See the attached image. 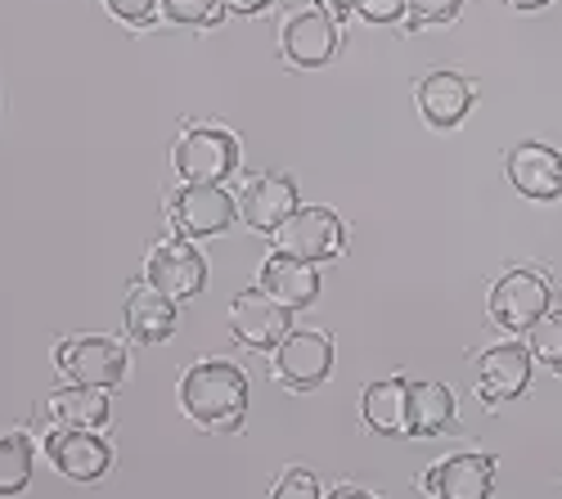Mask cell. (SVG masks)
Segmentation results:
<instances>
[{"instance_id":"obj_1","label":"cell","mask_w":562,"mask_h":499,"mask_svg":"<svg viewBox=\"0 0 562 499\" xmlns=\"http://www.w3.org/2000/svg\"><path fill=\"white\" fill-rule=\"evenodd\" d=\"M180 410L207 432H239L248 415V374L229 360H199L180 378Z\"/></svg>"},{"instance_id":"obj_2","label":"cell","mask_w":562,"mask_h":499,"mask_svg":"<svg viewBox=\"0 0 562 499\" xmlns=\"http://www.w3.org/2000/svg\"><path fill=\"white\" fill-rule=\"evenodd\" d=\"M491 320L504 333H531L553 310V288L544 270H508L491 288Z\"/></svg>"},{"instance_id":"obj_3","label":"cell","mask_w":562,"mask_h":499,"mask_svg":"<svg viewBox=\"0 0 562 499\" xmlns=\"http://www.w3.org/2000/svg\"><path fill=\"white\" fill-rule=\"evenodd\" d=\"M171 162L184 185H221L239 171V140L221 126H190L176 140Z\"/></svg>"},{"instance_id":"obj_4","label":"cell","mask_w":562,"mask_h":499,"mask_svg":"<svg viewBox=\"0 0 562 499\" xmlns=\"http://www.w3.org/2000/svg\"><path fill=\"white\" fill-rule=\"evenodd\" d=\"M167 216L184 239H216L239 220V203L225 185H180L167 203Z\"/></svg>"},{"instance_id":"obj_5","label":"cell","mask_w":562,"mask_h":499,"mask_svg":"<svg viewBox=\"0 0 562 499\" xmlns=\"http://www.w3.org/2000/svg\"><path fill=\"white\" fill-rule=\"evenodd\" d=\"M334 374V342L319 329H297L274 347V378L289 392H315Z\"/></svg>"},{"instance_id":"obj_6","label":"cell","mask_w":562,"mask_h":499,"mask_svg":"<svg viewBox=\"0 0 562 499\" xmlns=\"http://www.w3.org/2000/svg\"><path fill=\"white\" fill-rule=\"evenodd\" d=\"M55 365L64 370L68 383L109 392V387H117L126 378V351H122V342L100 338V333L95 338H68L55 351Z\"/></svg>"},{"instance_id":"obj_7","label":"cell","mask_w":562,"mask_h":499,"mask_svg":"<svg viewBox=\"0 0 562 499\" xmlns=\"http://www.w3.org/2000/svg\"><path fill=\"white\" fill-rule=\"evenodd\" d=\"M342 248H347V230H342L338 212H329V207H297L284 230H279V252L311 261V265L334 261Z\"/></svg>"},{"instance_id":"obj_8","label":"cell","mask_w":562,"mask_h":499,"mask_svg":"<svg viewBox=\"0 0 562 499\" xmlns=\"http://www.w3.org/2000/svg\"><path fill=\"white\" fill-rule=\"evenodd\" d=\"M531 370H536L531 347H522V342L486 347V351L477 355V392H482L486 410L518 400V396L527 392V383H531Z\"/></svg>"},{"instance_id":"obj_9","label":"cell","mask_w":562,"mask_h":499,"mask_svg":"<svg viewBox=\"0 0 562 499\" xmlns=\"http://www.w3.org/2000/svg\"><path fill=\"white\" fill-rule=\"evenodd\" d=\"M145 280L158 293H167L171 302H184V297H199L207 288V261L190 239H167L149 252Z\"/></svg>"},{"instance_id":"obj_10","label":"cell","mask_w":562,"mask_h":499,"mask_svg":"<svg viewBox=\"0 0 562 499\" xmlns=\"http://www.w3.org/2000/svg\"><path fill=\"white\" fill-rule=\"evenodd\" d=\"M45 455H50V464L72 477V481H104L109 468H113V445L90 432V428H64V432H50L45 436Z\"/></svg>"},{"instance_id":"obj_11","label":"cell","mask_w":562,"mask_h":499,"mask_svg":"<svg viewBox=\"0 0 562 499\" xmlns=\"http://www.w3.org/2000/svg\"><path fill=\"white\" fill-rule=\"evenodd\" d=\"M289 325H293V310L279 306L274 297H266L261 288L239 293V297H234V306H229V329H234V338H239L244 347H252V351H274L279 342L293 333Z\"/></svg>"},{"instance_id":"obj_12","label":"cell","mask_w":562,"mask_h":499,"mask_svg":"<svg viewBox=\"0 0 562 499\" xmlns=\"http://www.w3.org/2000/svg\"><path fill=\"white\" fill-rule=\"evenodd\" d=\"M504 171L513 180V190L531 203H558L562 199V154L553 145H540V140L513 145Z\"/></svg>"},{"instance_id":"obj_13","label":"cell","mask_w":562,"mask_h":499,"mask_svg":"<svg viewBox=\"0 0 562 499\" xmlns=\"http://www.w3.org/2000/svg\"><path fill=\"white\" fill-rule=\"evenodd\" d=\"M424 490L432 499H491L495 490V460L463 450V455H446L441 464L428 468Z\"/></svg>"},{"instance_id":"obj_14","label":"cell","mask_w":562,"mask_h":499,"mask_svg":"<svg viewBox=\"0 0 562 499\" xmlns=\"http://www.w3.org/2000/svg\"><path fill=\"white\" fill-rule=\"evenodd\" d=\"M279 45H284V59L293 68H324L334 55H338V23L324 14V10H297L284 32H279Z\"/></svg>"},{"instance_id":"obj_15","label":"cell","mask_w":562,"mask_h":499,"mask_svg":"<svg viewBox=\"0 0 562 499\" xmlns=\"http://www.w3.org/2000/svg\"><path fill=\"white\" fill-rule=\"evenodd\" d=\"M297 207H302L297 203V180L279 175V171L257 175L252 185L244 190V199H239V216L252 225L257 235H279Z\"/></svg>"},{"instance_id":"obj_16","label":"cell","mask_w":562,"mask_h":499,"mask_svg":"<svg viewBox=\"0 0 562 499\" xmlns=\"http://www.w3.org/2000/svg\"><path fill=\"white\" fill-rule=\"evenodd\" d=\"M473 100H477V86L463 72H428L418 81V113L437 131H454L473 113Z\"/></svg>"},{"instance_id":"obj_17","label":"cell","mask_w":562,"mask_h":499,"mask_svg":"<svg viewBox=\"0 0 562 499\" xmlns=\"http://www.w3.org/2000/svg\"><path fill=\"white\" fill-rule=\"evenodd\" d=\"M257 288L266 297H274L279 306H289V310H302L319 297V275H315V265L311 261H297L289 252H270L261 261V280Z\"/></svg>"},{"instance_id":"obj_18","label":"cell","mask_w":562,"mask_h":499,"mask_svg":"<svg viewBox=\"0 0 562 499\" xmlns=\"http://www.w3.org/2000/svg\"><path fill=\"white\" fill-rule=\"evenodd\" d=\"M122 320H126V333L135 342H145V347H158L176 333V302L167 293H158L154 284L145 288H135L122 306Z\"/></svg>"},{"instance_id":"obj_19","label":"cell","mask_w":562,"mask_h":499,"mask_svg":"<svg viewBox=\"0 0 562 499\" xmlns=\"http://www.w3.org/2000/svg\"><path fill=\"white\" fill-rule=\"evenodd\" d=\"M454 392L437 378L409 383V410H405V432L409 436H441L454 423Z\"/></svg>"},{"instance_id":"obj_20","label":"cell","mask_w":562,"mask_h":499,"mask_svg":"<svg viewBox=\"0 0 562 499\" xmlns=\"http://www.w3.org/2000/svg\"><path fill=\"white\" fill-rule=\"evenodd\" d=\"M405 410H409V378H379L369 383L360 396V415L369 432L401 436L405 432Z\"/></svg>"},{"instance_id":"obj_21","label":"cell","mask_w":562,"mask_h":499,"mask_svg":"<svg viewBox=\"0 0 562 499\" xmlns=\"http://www.w3.org/2000/svg\"><path fill=\"white\" fill-rule=\"evenodd\" d=\"M50 419L59 423V428H104L109 423V396L100 392V387H81V383H68V387H59L55 396H50Z\"/></svg>"},{"instance_id":"obj_22","label":"cell","mask_w":562,"mask_h":499,"mask_svg":"<svg viewBox=\"0 0 562 499\" xmlns=\"http://www.w3.org/2000/svg\"><path fill=\"white\" fill-rule=\"evenodd\" d=\"M32 441L27 432H5L0 436V499H14L32 481Z\"/></svg>"},{"instance_id":"obj_23","label":"cell","mask_w":562,"mask_h":499,"mask_svg":"<svg viewBox=\"0 0 562 499\" xmlns=\"http://www.w3.org/2000/svg\"><path fill=\"white\" fill-rule=\"evenodd\" d=\"M531 355L549 374H562V310H549L544 320L531 329Z\"/></svg>"},{"instance_id":"obj_24","label":"cell","mask_w":562,"mask_h":499,"mask_svg":"<svg viewBox=\"0 0 562 499\" xmlns=\"http://www.w3.org/2000/svg\"><path fill=\"white\" fill-rule=\"evenodd\" d=\"M162 14L176 27H212V23H221L225 5L221 0H162Z\"/></svg>"},{"instance_id":"obj_25","label":"cell","mask_w":562,"mask_h":499,"mask_svg":"<svg viewBox=\"0 0 562 499\" xmlns=\"http://www.w3.org/2000/svg\"><path fill=\"white\" fill-rule=\"evenodd\" d=\"M409 5V27L418 32V27H437V23H450V19H459V10H463V0H405Z\"/></svg>"},{"instance_id":"obj_26","label":"cell","mask_w":562,"mask_h":499,"mask_svg":"<svg viewBox=\"0 0 562 499\" xmlns=\"http://www.w3.org/2000/svg\"><path fill=\"white\" fill-rule=\"evenodd\" d=\"M270 499H324V495H319V481H315L311 468H289L284 477L274 481Z\"/></svg>"},{"instance_id":"obj_27","label":"cell","mask_w":562,"mask_h":499,"mask_svg":"<svg viewBox=\"0 0 562 499\" xmlns=\"http://www.w3.org/2000/svg\"><path fill=\"white\" fill-rule=\"evenodd\" d=\"M104 5H109V14L122 19L126 27H149V23L158 19V10H162V0H104Z\"/></svg>"},{"instance_id":"obj_28","label":"cell","mask_w":562,"mask_h":499,"mask_svg":"<svg viewBox=\"0 0 562 499\" xmlns=\"http://www.w3.org/2000/svg\"><path fill=\"white\" fill-rule=\"evenodd\" d=\"M356 14L364 23H401L409 14L405 0H356Z\"/></svg>"},{"instance_id":"obj_29","label":"cell","mask_w":562,"mask_h":499,"mask_svg":"<svg viewBox=\"0 0 562 499\" xmlns=\"http://www.w3.org/2000/svg\"><path fill=\"white\" fill-rule=\"evenodd\" d=\"M315 10H324V14H329V19L338 23V19L356 14V0H315Z\"/></svg>"},{"instance_id":"obj_30","label":"cell","mask_w":562,"mask_h":499,"mask_svg":"<svg viewBox=\"0 0 562 499\" xmlns=\"http://www.w3.org/2000/svg\"><path fill=\"white\" fill-rule=\"evenodd\" d=\"M225 10H234V14H261V10H270L274 0H221Z\"/></svg>"},{"instance_id":"obj_31","label":"cell","mask_w":562,"mask_h":499,"mask_svg":"<svg viewBox=\"0 0 562 499\" xmlns=\"http://www.w3.org/2000/svg\"><path fill=\"white\" fill-rule=\"evenodd\" d=\"M324 499H373L369 490H360V486H338V490H329Z\"/></svg>"},{"instance_id":"obj_32","label":"cell","mask_w":562,"mask_h":499,"mask_svg":"<svg viewBox=\"0 0 562 499\" xmlns=\"http://www.w3.org/2000/svg\"><path fill=\"white\" fill-rule=\"evenodd\" d=\"M508 5H513V10H527V14H531V10H544V5H553V0H508Z\"/></svg>"}]
</instances>
